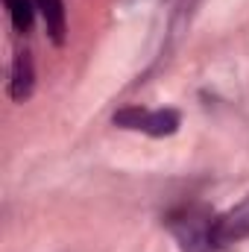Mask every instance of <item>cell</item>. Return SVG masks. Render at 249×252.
<instances>
[{"label":"cell","mask_w":249,"mask_h":252,"mask_svg":"<svg viewBox=\"0 0 249 252\" xmlns=\"http://www.w3.org/2000/svg\"><path fill=\"white\" fill-rule=\"evenodd\" d=\"M32 85H35V64L30 50H18L15 53V62H12V79H9V94L15 103H24L30 94H32Z\"/></svg>","instance_id":"cell-3"},{"label":"cell","mask_w":249,"mask_h":252,"mask_svg":"<svg viewBox=\"0 0 249 252\" xmlns=\"http://www.w3.org/2000/svg\"><path fill=\"white\" fill-rule=\"evenodd\" d=\"M6 9H9V18H12L18 32H27L32 27V15H35L32 0H6Z\"/></svg>","instance_id":"cell-6"},{"label":"cell","mask_w":249,"mask_h":252,"mask_svg":"<svg viewBox=\"0 0 249 252\" xmlns=\"http://www.w3.org/2000/svg\"><path fill=\"white\" fill-rule=\"evenodd\" d=\"M249 238V196L232 211L214 217L211 223V250H226L229 244H238Z\"/></svg>","instance_id":"cell-2"},{"label":"cell","mask_w":249,"mask_h":252,"mask_svg":"<svg viewBox=\"0 0 249 252\" xmlns=\"http://www.w3.org/2000/svg\"><path fill=\"white\" fill-rule=\"evenodd\" d=\"M211 223L214 217L202 205H190L167 217V226L176 235L182 252H214L211 250Z\"/></svg>","instance_id":"cell-1"},{"label":"cell","mask_w":249,"mask_h":252,"mask_svg":"<svg viewBox=\"0 0 249 252\" xmlns=\"http://www.w3.org/2000/svg\"><path fill=\"white\" fill-rule=\"evenodd\" d=\"M47 35L53 38V44H64V32H67V15H64V3L62 0H32Z\"/></svg>","instance_id":"cell-4"},{"label":"cell","mask_w":249,"mask_h":252,"mask_svg":"<svg viewBox=\"0 0 249 252\" xmlns=\"http://www.w3.org/2000/svg\"><path fill=\"white\" fill-rule=\"evenodd\" d=\"M147 109H141V106H129V109H121L118 115H115V126H121V129H144V121H147Z\"/></svg>","instance_id":"cell-7"},{"label":"cell","mask_w":249,"mask_h":252,"mask_svg":"<svg viewBox=\"0 0 249 252\" xmlns=\"http://www.w3.org/2000/svg\"><path fill=\"white\" fill-rule=\"evenodd\" d=\"M179 124H182V118H179L176 109H156V112L147 115L141 132H147L153 138H167V135H173L179 129Z\"/></svg>","instance_id":"cell-5"}]
</instances>
